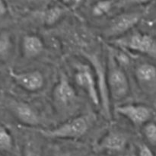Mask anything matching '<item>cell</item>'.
Wrapping results in <instances>:
<instances>
[{
  "label": "cell",
  "instance_id": "19",
  "mask_svg": "<svg viewBox=\"0 0 156 156\" xmlns=\"http://www.w3.org/2000/svg\"><path fill=\"white\" fill-rule=\"evenodd\" d=\"M139 156H155L152 149L145 143L139 145Z\"/></svg>",
  "mask_w": 156,
  "mask_h": 156
},
{
  "label": "cell",
  "instance_id": "3",
  "mask_svg": "<svg viewBox=\"0 0 156 156\" xmlns=\"http://www.w3.org/2000/svg\"><path fill=\"white\" fill-rule=\"evenodd\" d=\"M89 128L86 116L76 117L52 129H39L38 132L49 139H78L83 136Z\"/></svg>",
  "mask_w": 156,
  "mask_h": 156
},
{
  "label": "cell",
  "instance_id": "10",
  "mask_svg": "<svg viewBox=\"0 0 156 156\" xmlns=\"http://www.w3.org/2000/svg\"><path fill=\"white\" fill-rule=\"evenodd\" d=\"M128 136L125 133L112 129L107 133L97 144V149L108 152H121L128 144Z\"/></svg>",
  "mask_w": 156,
  "mask_h": 156
},
{
  "label": "cell",
  "instance_id": "20",
  "mask_svg": "<svg viewBox=\"0 0 156 156\" xmlns=\"http://www.w3.org/2000/svg\"><path fill=\"white\" fill-rule=\"evenodd\" d=\"M152 0H120V6L124 5H143L146 3L149 2Z\"/></svg>",
  "mask_w": 156,
  "mask_h": 156
},
{
  "label": "cell",
  "instance_id": "8",
  "mask_svg": "<svg viewBox=\"0 0 156 156\" xmlns=\"http://www.w3.org/2000/svg\"><path fill=\"white\" fill-rule=\"evenodd\" d=\"M9 73L20 87L30 92L39 91L44 85V76L38 70L17 73L13 69H10Z\"/></svg>",
  "mask_w": 156,
  "mask_h": 156
},
{
  "label": "cell",
  "instance_id": "4",
  "mask_svg": "<svg viewBox=\"0 0 156 156\" xmlns=\"http://www.w3.org/2000/svg\"><path fill=\"white\" fill-rule=\"evenodd\" d=\"M83 54L91 62L94 71L95 72L102 113L107 119L110 120L111 118V111L110 93L109 89H108V81H107V70L105 69V66L102 63L101 59L99 58L98 55L94 54V53H88L86 52H83Z\"/></svg>",
  "mask_w": 156,
  "mask_h": 156
},
{
  "label": "cell",
  "instance_id": "11",
  "mask_svg": "<svg viewBox=\"0 0 156 156\" xmlns=\"http://www.w3.org/2000/svg\"><path fill=\"white\" fill-rule=\"evenodd\" d=\"M12 111L17 119L27 126H35L40 123V117L37 113L25 102H13Z\"/></svg>",
  "mask_w": 156,
  "mask_h": 156
},
{
  "label": "cell",
  "instance_id": "16",
  "mask_svg": "<svg viewBox=\"0 0 156 156\" xmlns=\"http://www.w3.org/2000/svg\"><path fill=\"white\" fill-rule=\"evenodd\" d=\"M114 2L112 0H100L93 5L91 13L94 17H102L112 9Z\"/></svg>",
  "mask_w": 156,
  "mask_h": 156
},
{
  "label": "cell",
  "instance_id": "7",
  "mask_svg": "<svg viewBox=\"0 0 156 156\" xmlns=\"http://www.w3.org/2000/svg\"><path fill=\"white\" fill-rule=\"evenodd\" d=\"M115 111L136 126H144L149 123L153 114L149 107L143 105H119L115 108Z\"/></svg>",
  "mask_w": 156,
  "mask_h": 156
},
{
  "label": "cell",
  "instance_id": "13",
  "mask_svg": "<svg viewBox=\"0 0 156 156\" xmlns=\"http://www.w3.org/2000/svg\"><path fill=\"white\" fill-rule=\"evenodd\" d=\"M135 76L142 85H151L156 81V66L149 62L139 64L136 67Z\"/></svg>",
  "mask_w": 156,
  "mask_h": 156
},
{
  "label": "cell",
  "instance_id": "6",
  "mask_svg": "<svg viewBox=\"0 0 156 156\" xmlns=\"http://www.w3.org/2000/svg\"><path fill=\"white\" fill-rule=\"evenodd\" d=\"M142 14L137 12L120 14L111 20L108 27L104 30V36L107 38L120 37L126 34L140 21Z\"/></svg>",
  "mask_w": 156,
  "mask_h": 156
},
{
  "label": "cell",
  "instance_id": "21",
  "mask_svg": "<svg viewBox=\"0 0 156 156\" xmlns=\"http://www.w3.org/2000/svg\"><path fill=\"white\" fill-rule=\"evenodd\" d=\"M64 5L73 9H76L79 6L82 0H61Z\"/></svg>",
  "mask_w": 156,
  "mask_h": 156
},
{
  "label": "cell",
  "instance_id": "23",
  "mask_svg": "<svg viewBox=\"0 0 156 156\" xmlns=\"http://www.w3.org/2000/svg\"><path fill=\"white\" fill-rule=\"evenodd\" d=\"M7 13V5L4 0H0V18Z\"/></svg>",
  "mask_w": 156,
  "mask_h": 156
},
{
  "label": "cell",
  "instance_id": "26",
  "mask_svg": "<svg viewBox=\"0 0 156 156\" xmlns=\"http://www.w3.org/2000/svg\"><path fill=\"white\" fill-rule=\"evenodd\" d=\"M0 156H5V155H0Z\"/></svg>",
  "mask_w": 156,
  "mask_h": 156
},
{
  "label": "cell",
  "instance_id": "12",
  "mask_svg": "<svg viewBox=\"0 0 156 156\" xmlns=\"http://www.w3.org/2000/svg\"><path fill=\"white\" fill-rule=\"evenodd\" d=\"M44 44L36 34L24 35L22 39V52L27 59H34L43 53Z\"/></svg>",
  "mask_w": 156,
  "mask_h": 156
},
{
  "label": "cell",
  "instance_id": "5",
  "mask_svg": "<svg viewBox=\"0 0 156 156\" xmlns=\"http://www.w3.org/2000/svg\"><path fill=\"white\" fill-rule=\"evenodd\" d=\"M74 66L76 68L75 80L76 84L87 93L90 100L95 106L101 105L97 81L90 66L77 62Z\"/></svg>",
  "mask_w": 156,
  "mask_h": 156
},
{
  "label": "cell",
  "instance_id": "17",
  "mask_svg": "<svg viewBox=\"0 0 156 156\" xmlns=\"http://www.w3.org/2000/svg\"><path fill=\"white\" fill-rule=\"evenodd\" d=\"M13 147V138L9 131L0 125V151L9 152Z\"/></svg>",
  "mask_w": 156,
  "mask_h": 156
},
{
  "label": "cell",
  "instance_id": "14",
  "mask_svg": "<svg viewBox=\"0 0 156 156\" xmlns=\"http://www.w3.org/2000/svg\"><path fill=\"white\" fill-rule=\"evenodd\" d=\"M13 49L12 35L8 31L0 32V62L9 60Z\"/></svg>",
  "mask_w": 156,
  "mask_h": 156
},
{
  "label": "cell",
  "instance_id": "9",
  "mask_svg": "<svg viewBox=\"0 0 156 156\" xmlns=\"http://www.w3.org/2000/svg\"><path fill=\"white\" fill-rule=\"evenodd\" d=\"M53 98L55 102L60 107H69L75 103L77 95L75 88L71 85L68 78L61 74L59 82L53 89Z\"/></svg>",
  "mask_w": 156,
  "mask_h": 156
},
{
  "label": "cell",
  "instance_id": "1",
  "mask_svg": "<svg viewBox=\"0 0 156 156\" xmlns=\"http://www.w3.org/2000/svg\"><path fill=\"white\" fill-rule=\"evenodd\" d=\"M107 66V81L110 96L115 101L122 100L129 93V84L127 76L112 49H110L108 53Z\"/></svg>",
  "mask_w": 156,
  "mask_h": 156
},
{
  "label": "cell",
  "instance_id": "25",
  "mask_svg": "<svg viewBox=\"0 0 156 156\" xmlns=\"http://www.w3.org/2000/svg\"><path fill=\"white\" fill-rule=\"evenodd\" d=\"M56 156H72L69 152H60V153L57 154Z\"/></svg>",
  "mask_w": 156,
  "mask_h": 156
},
{
  "label": "cell",
  "instance_id": "24",
  "mask_svg": "<svg viewBox=\"0 0 156 156\" xmlns=\"http://www.w3.org/2000/svg\"><path fill=\"white\" fill-rule=\"evenodd\" d=\"M27 1L31 3H34V4H41V3L45 2L47 0H27Z\"/></svg>",
  "mask_w": 156,
  "mask_h": 156
},
{
  "label": "cell",
  "instance_id": "15",
  "mask_svg": "<svg viewBox=\"0 0 156 156\" xmlns=\"http://www.w3.org/2000/svg\"><path fill=\"white\" fill-rule=\"evenodd\" d=\"M64 15V10L59 6H53L46 9L41 14V19L44 24L52 26L56 24Z\"/></svg>",
  "mask_w": 156,
  "mask_h": 156
},
{
  "label": "cell",
  "instance_id": "22",
  "mask_svg": "<svg viewBox=\"0 0 156 156\" xmlns=\"http://www.w3.org/2000/svg\"><path fill=\"white\" fill-rule=\"evenodd\" d=\"M24 156H41V155L37 149H34V148L31 147V146H28V147L25 149Z\"/></svg>",
  "mask_w": 156,
  "mask_h": 156
},
{
  "label": "cell",
  "instance_id": "18",
  "mask_svg": "<svg viewBox=\"0 0 156 156\" xmlns=\"http://www.w3.org/2000/svg\"><path fill=\"white\" fill-rule=\"evenodd\" d=\"M143 132L148 143L152 146H156V123L149 122L143 126Z\"/></svg>",
  "mask_w": 156,
  "mask_h": 156
},
{
  "label": "cell",
  "instance_id": "2",
  "mask_svg": "<svg viewBox=\"0 0 156 156\" xmlns=\"http://www.w3.org/2000/svg\"><path fill=\"white\" fill-rule=\"evenodd\" d=\"M112 44L123 50L136 52L156 59V39L141 32L125 34L112 40Z\"/></svg>",
  "mask_w": 156,
  "mask_h": 156
}]
</instances>
